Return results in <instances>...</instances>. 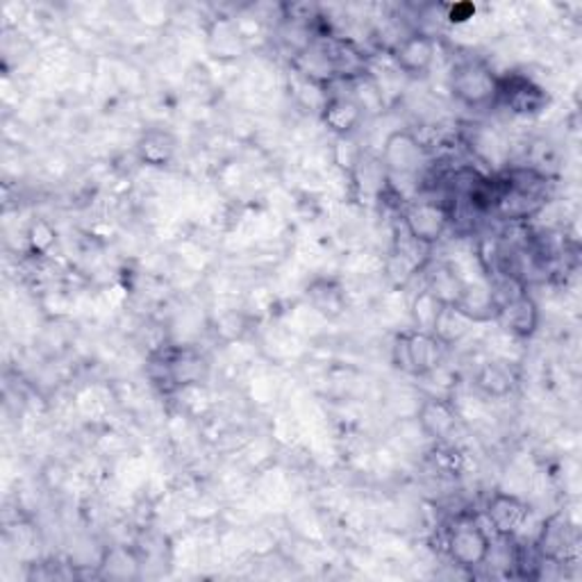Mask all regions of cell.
I'll use <instances>...</instances> for the list:
<instances>
[{"instance_id": "obj_17", "label": "cell", "mask_w": 582, "mask_h": 582, "mask_svg": "<svg viewBox=\"0 0 582 582\" xmlns=\"http://www.w3.org/2000/svg\"><path fill=\"white\" fill-rule=\"evenodd\" d=\"M310 296L314 307L326 316H337L343 310V296L339 287H335L332 282H316L310 289Z\"/></svg>"}, {"instance_id": "obj_12", "label": "cell", "mask_w": 582, "mask_h": 582, "mask_svg": "<svg viewBox=\"0 0 582 582\" xmlns=\"http://www.w3.org/2000/svg\"><path fill=\"white\" fill-rule=\"evenodd\" d=\"M322 119L330 132L337 137L347 140L360 128L364 119V105L353 96H330L324 102Z\"/></svg>"}, {"instance_id": "obj_7", "label": "cell", "mask_w": 582, "mask_h": 582, "mask_svg": "<svg viewBox=\"0 0 582 582\" xmlns=\"http://www.w3.org/2000/svg\"><path fill=\"white\" fill-rule=\"evenodd\" d=\"M485 514H487V521L492 523V528L496 531V535L506 537V539H514L523 531V528L528 525V521H531L533 510L519 496L506 494V492H496L487 500Z\"/></svg>"}, {"instance_id": "obj_6", "label": "cell", "mask_w": 582, "mask_h": 582, "mask_svg": "<svg viewBox=\"0 0 582 582\" xmlns=\"http://www.w3.org/2000/svg\"><path fill=\"white\" fill-rule=\"evenodd\" d=\"M391 62L408 77H423L428 75L435 58H437V41L428 33H410L401 37L391 46Z\"/></svg>"}, {"instance_id": "obj_3", "label": "cell", "mask_w": 582, "mask_h": 582, "mask_svg": "<svg viewBox=\"0 0 582 582\" xmlns=\"http://www.w3.org/2000/svg\"><path fill=\"white\" fill-rule=\"evenodd\" d=\"M451 92L464 108H489L496 105L498 75L481 60H462L451 71Z\"/></svg>"}, {"instance_id": "obj_18", "label": "cell", "mask_w": 582, "mask_h": 582, "mask_svg": "<svg viewBox=\"0 0 582 582\" xmlns=\"http://www.w3.org/2000/svg\"><path fill=\"white\" fill-rule=\"evenodd\" d=\"M439 310H441V303L431 294L428 289H423L421 294L414 299V303H412V314H414L416 330L431 332L433 326H435Z\"/></svg>"}, {"instance_id": "obj_9", "label": "cell", "mask_w": 582, "mask_h": 582, "mask_svg": "<svg viewBox=\"0 0 582 582\" xmlns=\"http://www.w3.org/2000/svg\"><path fill=\"white\" fill-rule=\"evenodd\" d=\"M416 419L423 435L431 437L437 444H446L458 431L456 405L448 399H441V396H428V399H423Z\"/></svg>"}, {"instance_id": "obj_2", "label": "cell", "mask_w": 582, "mask_h": 582, "mask_svg": "<svg viewBox=\"0 0 582 582\" xmlns=\"http://www.w3.org/2000/svg\"><path fill=\"white\" fill-rule=\"evenodd\" d=\"M444 353L446 347L433 332L416 328L396 337L391 349L396 368H401L403 374L412 378H428L437 374V368L444 362Z\"/></svg>"}, {"instance_id": "obj_10", "label": "cell", "mask_w": 582, "mask_h": 582, "mask_svg": "<svg viewBox=\"0 0 582 582\" xmlns=\"http://www.w3.org/2000/svg\"><path fill=\"white\" fill-rule=\"evenodd\" d=\"M537 550L542 562L548 560L553 565H565L578 555V533L562 517H553L537 539Z\"/></svg>"}, {"instance_id": "obj_13", "label": "cell", "mask_w": 582, "mask_h": 582, "mask_svg": "<svg viewBox=\"0 0 582 582\" xmlns=\"http://www.w3.org/2000/svg\"><path fill=\"white\" fill-rule=\"evenodd\" d=\"M137 153L142 157V162H146L148 167L165 169V167H169V162L173 160V155H175V140H173L171 132L153 128L142 135L140 144H137Z\"/></svg>"}, {"instance_id": "obj_11", "label": "cell", "mask_w": 582, "mask_h": 582, "mask_svg": "<svg viewBox=\"0 0 582 582\" xmlns=\"http://www.w3.org/2000/svg\"><path fill=\"white\" fill-rule=\"evenodd\" d=\"M508 332L519 339H531L539 328V305L528 294V289L521 291L512 301L502 303L496 319Z\"/></svg>"}, {"instance_id": "obj_1", "label": "cell", "mask_w": 582, "mask_h": 582, "mask_svg": "<svg viewBox=\"0 0 582 582\" xmlns=\"http://www.w3.org/2000/svg\"><path fill=\"white\" fill-rule=\"evenodd\" d=\"M444 550L456 567L473 571L487 565L492 555V539L478 517L462 512L446 525Z\"/></svg>"}, {"instance_id": "obj_8", "label": "cell", "mask_w": 582, "mask_h": 582, "mask_svg": "<svg viewBox=\"0 0 582 582\" xmlns=\"http://www.w3.org/2000/svg\"><path fill=\"white\" fill-rule=\"evenodd\" d=\"M380 162L385 171L396 175H414L426 162V146L408 130H399L387 137Z\"/></svg>"}, {"instance_id": "obj_14", "label": "cell", "mask_w": 582, "mask_h": 582, "mask_svg": "<svg viewBox=\"0 0 582 582\" xmlns=\"http://www.w3.org/2000/svg\"><path fill=\"white\" fill-rule=\"evenodd\" d=\"M426 289L441 305H458L466 289V282L458 276L451 264H437V269L428 278Z\"/></svg>"}, {"instance_id": "obj_4", "label": "cell", "mask_w": 582, "mask_h": 582, "mask_svg": "<svg viewBox=\"0 0 582 582\" xmlns=\"http://www.w3.org/2000/svg\"><path fill=\"white\" fill-rule=\"evenodd\" d=\"M453 221V211L441 201H408L401 211V226L421 246L433 248Z\"/></svg>"}, {"instance_id": "obj_5", "label": "cell", "mask_w": 582, "mask_h": 582, "mask_svg": "<svg viewBox=\"0 0 582 582\" xmlns=\"http://www.w3.org/2000/svg\"><path fill=\"white\" fill-rule=\"evenodd\" d=\"M496 102L506 105L512 114L531 117V114H539L542 110H546L548 94L544 92V87L531 81V77H525L521 73H508V75H498Z\"/></svg>"}, {"instance_id": "obj_15", "label": "cell", "mask_w": 582, "mask_h": 582, "mask_svg": "<svg viewBox=\"0 0 582 582\" xmlns=\"http://www.w3.org/2000/svg\"><path fill=\"white\" fill-rule=\"evenodd\" d=\"M471 326L473 324L466 319V316L456 305H441L431 332L448 349V347H453V343L462 341Z\"/></svg>"}, {"instance_id": "obj_16", "label": "cell", "mask_w": 582, "mask_h": 582, "mask_svg": "<svg viewBox=\"0 0 582 582\" xmlns=\"http://www.w3.org/2000/svg\"><path fill=\"white\" fill-rule=\"evenodd\" d=\"M475 385H478L487 396H494V399H502V396H508L512 391L514 378L502 364L489 362V364H485L481 368L478 376H475Z\"/></svg>"}]
</instances>
